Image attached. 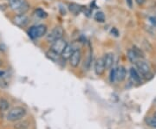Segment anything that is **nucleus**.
<instances>
[{"instance_id": "6", "label": "nucleus", "mask_w": 156, "mask_h": 129, "mask_svg": "<svg viewBox=\"0 0 156 129\" xmlns=\"http://www.w3.org/2000/svg\"><path fill=\"white\" fill-rule=\"evenodd\" d=\"M68 43L66 42V40H64L63 38H60V39L56 40L54 43H52L51 45V50L54 51L56 53H58L59 55H62V51H64V49L66 48Z\"/></svg>"}, {"instance_id": "5", "label": "nucleus", "mask_w": 156, "mask_h": 129, "mask_svg": "<svg viewBox=\"0 0 156 129\" xmlns=\"http://www.w3.org/2000/svg\"><path fill=\"white\" fill-rule=\"evenodd\" d=\"M134 64H135L136 68H137L138 72L140 74L141 76L147 77V76L150 75L151 69L147 62H144V61H142V60H138Z\"/></svg>"}, {"instance_id": "23", "label": "nucleus", "mask_w": 156, "mask_h": 129, "mask_svg": "<svg viewBox=\"0 0 156 129\" xmlns=\"http://www.w3.org/2000/svg\"><path fill=\"white\" fill-rule=\"evenodd\" d=\"M146 124L152 128L156 129V118L155 117H147L145 120Z\"/></svg>"}, {"instance_id": "8", "label": "nucleus", "mask_w": 156, "mask_h": 129, "mask_svg": "<svg viewBox=\"0 0 156 129\" xmlns=\"http://www.w3.org/2000/svg\"><path fill=\"white\" fill-rule=\"evenodd\" d=\"M81 59H82V52L79 49H77L73 52L71 56L69 57L70 66H72L73 68L78 67V65L80 64V62H81Z\"/></svg>"}, {"instance_id": "2", "label": "nucleus", "mask_w": 156, "mask_h": 129, "mask_svg": "<svg viewBox=\"0 0 156 129\" xmlns=\"http://www.w3.org/2000/svg\"><path fill=\"white\" fill-rule=\"evenodd\" d=\"M27 111L23 107H16L11 109L7 114V120L11 122H17L25 117Z\"/></svg>"}, {"instance_id": "16", "label": "nucleus", "mask_w": 156, "mask_h": 129, "mask_svg": "<svg viewBox=\"0 0 156 129\" xmlns=\"http://www.w3.org/2000/svg\"><path fill=\"white\" fill-rule=\"evenodd\" d=\"M29 127H30V122L28 120H18L14 125V128L15 129H29Z\"/></svg>"}, {"instance_id": "31", "label": "nucleus", "mask_w": 156, "mask_h": 129, "mask_svg": "<svg viewBox=\"0 0 156 129\" xmlns=\"http://www.w3.org/2000/svg\"><path fill=\"white\" fill-rule=\"evenodd\" d=\"M2 65H3V62H2V61H1V60H0V67H1V66H2Z\"/></svg>"}, {"instance_id": "30", "label": "nucleus", "mask_w": 156, "mask_h": 129, "mask_svg": "<svg viewBox=\"0 0 156 129\" xmlns=\"http://www.w3.org/2000/svg\"><path fill=\"white\" fill-rule=\"evenodd\" d=\"M5 75H6V72L0 70V78H4Z\"/></svg>"}, {"instance_id": "3", "label": "nucleus", "mask_w": 156, "mask_h": 129, "mask_svg": "<svg viewBox=\"0 0 156 129\" xmlns=\"http://www.w3.org/2000/svg\"><path fill=\"white\" fill-rule=\"evenodd\" d=\"M47 33V26L45 24H38L37 26H32L29 30V37L32 39L40 38L45 36Z\"/></svg>"}, {"instance_id": "10", "label": "nucleus", "mask_w": 156, "mask_h": 129, "mask_svg": "<svg viewBox=\"0 0 156 129\" xmlns=\"http://www.w3.org/2000/svg\"><path fill=\"white\" fill-rule=\"evenodd\" d=\"M103 59V62L105 64V68L106 69H110L114 65V62H115V56L113 53H106L104 56L102 57Z\"/></svg>"}, {"instance_id": "28", "label": "nucleus", "mask_w": 156, "mask_h": 129, "mask_svg": "<svg viewBox=\"0 0 156 129\" xmlns=\"http://www.w3.org/2000/svg\"><path fill=\"white\" fill-rule=\"evenodd\" d=\"M111 33L115 36V37H119V32H118V30H117L116 28H113L111 30Z\"/></svg>"}, {"instance_id": "24", "label": "nucleus", "mask_w": 156, "mask_h": 129, "mask_svg": "<svg viewBox=\"0 0 156 129\" xmlns=\"http://www.w3.org/2000/svg\"><path fill=\"white\" fill-rule=\"evenodd\" d=\"M116 80V68H111L110 74H109V81L111 83H114Z\"/></svg>"}, {"instance_id": "26", "label": "nucleus", "mask_w": 156, "mask_h": 129, "mask_svg": "<svg viewBox=\"0 0 156 129\" xmlns=\"http://www.w3.org/2000/svg\"><path fill=\"white\" fill-rule=\"evenodd\" d=\"M149 21L153 24V26H154L156 28V17H149Z\"/></svg>"}, {"instance_id": "12", "label": "nucleus", "mask_w": 156, "mask_h": 129, "mask_svg": "<svg viewBox=\"0 0 156 129\" xmlns=\"http://www.w3.org/2000/svg\"><path fill=\"white\" fill-rule=\"evenodd\" d=\"M78 48H76V47H75V45L73 44H68L67 46H66V48L64 49V51H62V59H69V57L71 56V55L73 54V52L76 51V50H77Z\"/></svg>"}, {"instance_id": "20", "label": "nucleus", "mask_w": 156, "mask_h": 129, "mask_svg": "<svg viewBox=\"0 0 156 129\" xmlns=\"http://www.w3.org/2000/svg\"><path fill=\"white\" fill-rule=\"evenodd\" d=\"M95 20L98 23H104L105 22V15L102 11H97L95 14Z\"/></svg>"}, {"instance_id": "1", "label": "nucleus", "mask_w": 156, "mask_h": 129, "mask_svg": "<svg viewBox=\"0 0 156 129\" xmlns=\"http://www.w3.org/2000/svg\"><path fill=\"white\" fill-rule=\"evenodd\" d=\"M9 6L18 14H25L30 9V5L26 0H9Z\"/></svg>"}, {"instance_id": "19", "label": "nucleus", "mask_w": 156, "mask_h": 129, "mask_svg": "<svg viewBox=\"0 0 156 129\" xmlns=\"http://www.w3.org/2000/svg\"><path fill=\"white\" fill-rule=\"evenodd\" d=\"M92 51H91V49H90V51L89 52V55L87 56V59H86V61H84V64H83V67L84 68L86 69V70H88L90 67V65H91V62H92Z\"/></svg>"}, {"instance_id": "25", "label": "nucleus", "mask_w": 156, "mask_h": 129, "mask_svg": "<svg viewBox=\"0 0 156 129\" xmlns=\"http://www.w3.org/2000/svg\"><path fill=\"white\" fill-rule=\"evenodd\" d=\"M7 87H8V83L6 82L5 80H3L2 78H0V88L5 89V88H7Z\"/></svg>"}, {"instance_id": "32", "label": "nucleus", "mask_w": 156, "mask_h": 129, "mask_svg": "<svg viewBox=\"0 0 156 129\" xmlns=\"http://www.w3.org/2000/svg\"><path fill=\"white\" fill-rule=\"evenodd\" d=\"M154 117H155V118H156V112L154 113Z\"/></svg>"}, {"instance_id": "29", "label": "nucleus", "mask_w": 156, "mask_h": 129, "mask_svg": "<svg viewBox=\"0 0 156 129\" xmlns=\"http://www.w3.org/2000/svg\"><path fill=\"white\" fill-rule=\"evenodd\" d=\"M126 3H127V5L130 9L133 8V0H126Z\"/></svg>"}, {"instance_id": "27", "label": "nucleus", "mask_w": 156, "mask_h": 129, "mask_svg": "<svg viewBox=\"0 0 156 129\" xmlns=\"http://www.w3.org/2000/svg\"><path fill=\"white\" fill-rule=\"evenodd\" d=\"M134 1H135V3H136V4H137L138 5L141 6V5H143L144 4H145L147 0H134Z\"/></svg>"}, {"instance_id": "21", "label": "nucleus", "mask_w": 156, "mask_h": 129, "mask_svg": "<svg viewBox=\"0 0 156 129\" xmlns=\"http://www.w3.org/2000/svg\"><path fill=\"white\" fill-rule=\"evenodd\" d=\"M35 14H36L37 17H38L39 18H43V19H44V18H46V17H48V13H47L44 10L41 9V8L36 9Z\"/></svg>"}, {"instance_id": "14", "label": "nucleus", "mask_w": 156, "mask_h": 129, "mask_svg": "<svg viewBox=\"0 0 156 129\" xmlns=\"http://www.w3.org/2000/svg\"><path fill=\"white\" fill-rule=\"evenodd\" d=\"M83 6H81L78 4H76V3H71L69 5V10L74 15H79L83 11Z\"/></svg>"}, {"instance_id": "7", "label": "nucleus", "mask_w": 156, "mask_h": 129, "mask_svg": "<svg viewBox=\"0 0 156 129\" xmlns=\"http://www.w3.org/2000/svg\"><path fill=\"white\" fill-rule=\"evenodd\" d=\"M29 17L24 14H17L13 17V23L20 28L25 27L29 23Z\"/></svg>"}, {"instance_id": "9", "label": "nucleus", "mask_w": 156, "mask_h": 129, "mask_svg": "<svg viewBox=\"0 0 156 129\" xmlns=\"http://www.w3.org/2000/svg\"><path fill=\"white\" fill-rule=\"evenodd\" d=\"M94 69H95V73L96 75L101 76L102 75L104 72H105V64L103 62V59L102 58H98L95 62V66H94Z\"/></svg>"}, {"instance_id": "22", "label": "nucleus", "mask_w": 156, "mask_h": 129, "mask_svg": "<svg viewBox=\"0 0 156 129\" xmlns=\"http://www.w3.org/2000/svg\"><path fill=\"white\" fill-rule=\"evenodd\" d=\"M132 50L134 51L135 55L137 56V57H138L139 59H143V58L145 57L144 52L142 51V50H141V49H140L139 47H137V46L134 45V46H133V48H132Z\"/></svg>"}, {"instance_id": "15", "label": "nucleus", "mask_w": 156, "mask_h": 129, "mask_svg": "<svg viewBox=\"0 0 156 129\" xmlns=\"http://www.w3.org/2000/svg\"><path fill=\"white\" fill-rule=\"evenodd\" d=\"M46 56L51 60V61H53V62H58L59 60H60V57H61V55H59L58 53H56L54 51H52L51 49L49 50V51L46 52Z\"/></svg>"}, {"instance_id": "11", "label": "nucleus", "mask_w": 156, "mask_h": 129, "mask_svg": "<svg viewBox=\"0 0 156 129\" xmlns=\"http://www.w3.org/2000/svg\"><path fill=\"white\" fill-rule=\"evenodd\" d=\"M129 74H130V78L134 83H137V84L142 83V79L140 76V74L138 72V70L135 68H131L129 70Z\"/></svg>"}, {"instance_id": "17", "label": "nucleus", "mask_w": 156, "mask_h": 129, "mask_svg": "<svg viewBox=\"0 0 156 129\" xmlns=\"http://www.w3.org/2000/svg\"><path fill=\"white\" fill-rule=\"evenodd\" d=\"M127 55H128V60H129V62H131V63H135V62L139 60V58L135 55L134 51L132 49H129L128 50V52H127Z\"/></svg>"}, {"instance_id": "18", "label": "nucleus", "mask_w": 156, "mask_h": 129, "mask_svg": "<svg viewBox=\"0 0 156 129\" xmlns=\"http://www.w3.org/2000/svg\"><path fill=\"white\" fill-rule=\"evenodd\" d=\"M10 107V103L6 99L0 98V112H5Z\"/></svg>"}, {"instance_id": "33", "label": "nucleus", "mask_w": 156, "mask_h": 129, "mask_svg": "<svg viewBox=\"0 0 156 129\" xmlns=\"http://www.w3.org/2000/svg\"><path fill=\"white\" fill-rule=\"evenodd\" d=\"M155 103H156V100H155Z\"/></svg>"}, {"instance_id": "13", "label": "nucleus", "mask_w": 156, "mask_h": 129, "mask_svg": "<svg viewBox=\"0 0 156 129\" xmlns=\"http://www.w3.org/2000/svg\"><path fill=\"white\" fill-rule=\"evenodd\" d=\"M127 76V69L124 66H119L116 68V80L118 82H123Z\"/></svg>"}, {"instance_id": "4", "label": "nucleus", "mask_w": 156, "mask_h": 129, "mask_svg": "<svg viewBox=\"0 0 156 129\" xmlns=\"http://www.w3.org/2000/svg\"><path fill=\"white\" fill-rule=\"evenodd\" d=\"M64 35V30L62 28L61 26H56L55 28L53 29L51 31H50L49 35H47V37L46 39L49 43H54L56 40L60 39V38H62Z\"/></svg>"}]
</instances>
